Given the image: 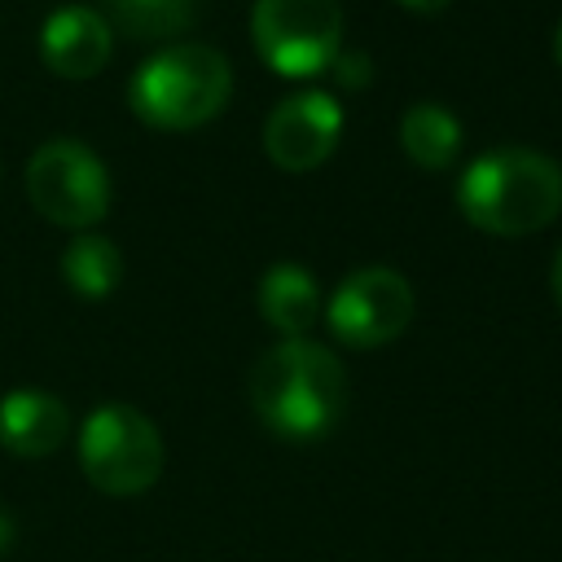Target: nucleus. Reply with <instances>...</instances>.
<instances>
[{
    "label": "nucleus",
    "mask_w": 562,
    "mask_h": 562,
    "mask_svg": "<svg viewBox=\"0 0 562 562\" xmlns=\"http://www.w3.org/2000/svg\"><path fill=\"white\" fill-rule=\"evenodd\" d=\"M255 303H259V316L281 334V338H303L316 316H321V285L307 268L299 263H272L263 277H259V290H255Z\"/></svg>",
    "instance_id": "obj_11"
},
{
    "label": "nucleus",
    "mask_w": 562,
    "mask_h": 562,
    "mask_svg": "<svg viewBox=\"0 0 562 562\" xmlns=\"http://www.w3.org/2000/svg\"><path fill=\"white\" fill-rule=\"evenodd\" d=\"M457 211L492 237H527L562 211V167L522 145L479 154L457 180Z\"/></svg>",
    "instance_id": "obj_2"
},
{
    "label": "nucleus",
    "mask_w": 562,
    "mask_h": 562,
    "mask_svg": "<svg viewBox=\"0 0 562 562\" xmlns=\"http://www.w3.org/2000/svg\"><path fill=\"white\" fill-rule=\"evenodd\" d=\"M338 136H342V105L329 92L307 88L272 105L263 123V154L272 158V167L303 176L316 171L338 149Z\"/></svg>",
    "instance_id": "obj_8"
},
{
    "label": "nucleus",
    "mask_w": 562,
    "mask_h": 562,
    "mask_svg": "<svg viewBox=\"0 0 562 562\" xmlns=\"http://www.w3.org/2000/svg\"><path fill=\"white\" fill-rule=\"evenodd\" d=\"M404 9H413V13H439V9H448L452 0H400Z\"/></svg>",
    "instance_id": "obj_17"
},
{
    "label": "nucleus",
    "mask_w": 562,
    "mask_h": 562,
    "mask_svg": "<svg viewBox=\"0 0 562 562\" xmlns=\"http://www.w3.org/2000/svg\"><path fill=\"white\" fill-rule=\"evenodd\" d=\"M413 321V285L395 268H356L325 303L329 334L351 351L395 342Z\"/></svg>",
    "instance_id": "obj_7"
},
{
    "label": "nucleus",
    "mask_w": 562,
    "mask_h": 562,
    "mask_svg": "<svg viewBox=\"0 0 562 562\" xmlns=\"http://www.w3.org/2000/svg\"><path fill=\"white\" fill-rule=\"evenodd\" d=\"M250 408L277 439L316 443L347 413V369L312 338H281L250 369Z\"/></svg>",
    "instance_id": "obj_1"
},
{
    "label": "nucleus",
    "mask_w": 562,
    "mask_h": 562,
    "mask_svg": "<svg viewBox=\"0 0 562 562\" xmlns=\"http://www.w3.org/2000/svg\"><path fill=\"white\" fill-rule=\"evenodd\" d=\"M233 97V66L211 44H167L127 79L132 114L154 132H189L211 123Z\"/></svg>",
    "instance_id": "obj_3"
},
{
    "label": "nucleus",
    "mask_w": 562,
    "mask_h": 562,
    "mask_svg": "<svg viewBox=\"0 0 562 562\" xmlns=\"http://www.w3.org/2000/svg\"><path fill=\"white\" fill-rule=\"evenodd\" d=\"M250 40L281 79H312L342 53V9L338 0H255Z\"/></svg>",
    "instance_id": "obj_5"
},
{
    "label": "nucleus",
    "mask_w": 562,
    "mask_h": 562,
    "mask_svg": "<svg viewBox=\"0 0 562 562\" xmlns=\"http://www.w3.org/2000/svg\"><path fill=\"white\" fill-rule=\"evenodd\" d=\"M553 294H558V303H562V250H558V259H553Z\"/></svg>",
    "instance_id": "obj_18"
},
{
    "label": "nucleus",
    "mask_w": 562,
    "mask_h": 562,
    "mask_svg": "<svg viewBox=\"0 0 562 562\" xmlns=\"http://www.w3.org/2000/svg\"><path fill=\"white\" fill-rule=\"evenodd\" d=\"M553 57H558V66H562V26H558V35H553Z\"/></svg>",
    "instance_id": "obj_19"
},
{
    "label": "nucleus",
    "mask_w": 562,
    "mask_h": 562,
    "mask_svg": "<svg viewBox=\"0 0 562 562\" xmlns=\"http://www.w3.org/2000/svg\"><path fill=\"white\" fill-rule=\"evenodd\" d=\"M105 13L132 40H167L193 22L198 0H105Z\"/></svg>",
    "instance_id": "obj_14"
},
{
    "label": "nucleus",
    "mask_w": 562,
    "mask_h": 562,
    "mask_svg": "<svg viewBox=\"0 0 562 562\" xmlns=\"http://www.w3.org/2000/svg\"><path fill=\"white\" fill-rule=\"evenodd\" d=\"M400 149L422 167V171H443L452 167L461 149V123L448 105L439 101H417L400 119Z\"/></svg>",
    "instance_id": "obj_12"
},
{
    "label": "nucleus",
    "mask_w": 562,
    "mask_h": 562,
    "mask_svg": "<svg viewBox=\"0 0 562 562\" xmlns=\"http://www.w3.org/2000/svg\"><path fill=\"white\" fill-rule=\"evenodd\" d=\"M13 536H18V522H13V514L0 505V558L13 549Z\"/></svg>",
    "instance_id": "obj_16"
},
{
    "label": "nucleus",
    "mask_w": 562,
    "mask_h": 562,
    "mask_svg": "<svg viewBox=\"0 0 562 562\" xmlns=\"http://www.w3.org/2000/svg\"><path fill=\"white\" fill-rule=\"evenodd\" d=\"M83 479L105 496H140L158 483L167 448L158 426L132 404H97L75 439Z\"/></svg>",
    "instance_id": "obj_4"
},
{
    "label": "nucleus",
    "mask_w": 562,
    "mask_h": 562,
    "mask_svg": "<svg viewBox=\"0 0 562 562\" xmlns=\"http://www.w3.org/2000/svg\"><path fill=\"white\" fill-rule=\"evenodd\" d=\"M334 79L347 83V88H360V83L373 79V61L360 57V53H338V57H334Z\"/></svg>",
    "instance_id": "obj_15"
},
{
    "label": "nucleus",
    "mask_w": 562,
    "mask_h": 562,
    "mask_svg": "<svg viewBox=\"0 0 562 562\" xmlns=\"http://www.w3.org/2000/svg\"><path fill=\"white\" fill-rule=\"evenodd\" d=\"M110 53H114V26L88 4H66L48 13L40 26V61L61 79L101 75Z\"/></svg>",
    "instance_id": "obj_9"
},
{
    "label": "nucleus",
    "mask_w": 562,
    "mask_h": 562,
    "mask_svg": "<svg viewBox=\"0 0 562 562\" xmlns=\"http://www.w3.org/2000/svg\"><path fill=\"white\" fill-rule=\"evenodd\" d=\"M31 206L70 233H88L110 211V171L105 162L75 136L44 140L26 162Z\"/></svg>",
    "instance_id": "obj_6"
},
{
    "label": "nucleus",
    "mask_w": 562,
    "mask_h": 562,
    "mask_svg": "<svg viewBox=\"0 0 562 562\" xmlns=\"http://www.w3.org/2000/svg\"><path fill=\"white\" fill-rule=\"evenodd\" d=\"M70 435V413L57 395L18 386L0 395V448L13 457H48L66 443Z\"/></svg>",
    "instance_id": "obj_10"
},
{
    "label": "nucleus",
    "mask_w": 562,
    "mask_h": 562,
    "mask_svg": "<svg viewBox=\"0 0 562 562\" xmlns=\"http://www.w3.org/2000/svg\"><path fill=\"white\" fill-rule=\"evenodd\" d=\"M61 277L88 303L110 299L119 290V281H123V255L101 233H75L66 241V250H61Z\"/></svg>",
    "instance_id": "obj_13"
}]
</instances>
